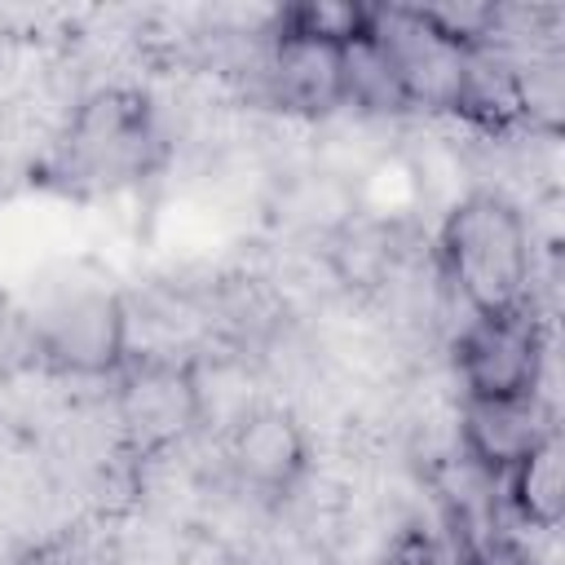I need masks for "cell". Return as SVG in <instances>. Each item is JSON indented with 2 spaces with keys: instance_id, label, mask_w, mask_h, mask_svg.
Instances as JSON below:
<instances>
[{
  "instance_id": "cell-1",
  "label": "cell",
  "mask_w": 565,
  "mask_h": 565,
  "mask_svg": "<svg viewBox=\"0 0 565 565\" xmlns=\"http://www.w3.org/2000/svg\"><path fill=\"white\" fill-rule=\"evenodd\" d=\"M437 256L441 282L468 305V313H508L525 305L530 234L508 199L490 190L459 199L441 221Z\"/></svg>"
},
{
  "instance_id": "cell-4",
  "label": "cell",
  "mask_w": 565,
  "mask_h": 565,
  "mask_svg": "<svg viewBox=\"0 0 565 565\" xmlns=\"http://www.w3.org/2000/svg\"><path fill=\"white\" fill-rule=\"evenodd\" d=\"M35 335L66 371H115L128 353V309L110 287H62L40 309Z\"/></svg>"
},
{
  "instance_id": "cell-8",
  "label": "cell",
  "mask_w": 565,
  "mask_h": 565,
  "mask_svg": "<svg viewBox=\"0 0 565 565\" xmlns=\"http://www.w3.org/2000/svg\"><path fill=\"white\" fill-rule=\"evenodd\" d=\"M230 463L243 486L282 494L309 468V441L300 424L278 406H252L230 424Z\"/></svg>"
},
{
  "instance_id": "cell-3",
  "label": "cell",
  "mask_w": 565,
  "mask_h": 565,
  "mask_svg": "<svg viewBox=\"0 0 565 565\" xmlns=\"http://www.w3.org/2000/svg\"><path fill=\"white\" fill-rule=\"evenodd\" d=\"M455 366L463 380V397H512L539 393L543 375V331L534 313H472L455 340Z\"/></svg>"
},
{
  "instance_id": "cell-12",
  "label": "cell",
  "mask_w": 565,
  "mask_h": 565,
  "mask_svg": "<svg viewBox=\"0 0 565 565\" xmlns=\"http://www.w3.org/2000/svg\"><path fill=\"white\" fill-rule=\"evenodd\" d=\"M349 194L340 181L331 177H305L296 181L287 194H282V221H291L296 230H309V234H327L335 238L353 216H349Z\"/></svg>"
},
{
  "instance_id": "cell-13",
  "label": "cell",
  "mask_w": 565,
  "mask_h": 565,
  "mask_svg": "<svg viewBox=\"0 0 565 565\" xmlns=\"http://www.w3.org/2000/svg\"><path fill=\"white\" fill-rule=\"evenodd\" d=\"M366 22H371L366 4H335V0H305V4H287L274 13V31L309 35L327 44H349L353 35L366 31Z\"/></svg>"
},
{
  "instance_id": "cell-9",
  "label": "cell",
  "mask_w": 565,
  "mask_h": 565,
  "mask_svg": "<svg viewBox=\"0 0 565 565\" xmlns=\"http://www.w3.org/2000/svg\"><path fill=\"white\" fill-rule=\"evenodd\" d=\"M340 49L309 35L274 31L269 57H265V84L282 110L296 115H327L340 106Z\"/></svg>"
},
{
  "instance_id": "cell-2",
  "label": "cell",
  "mask_w": 565,
  "mask_h": 565,
  "mask_svg": "<svg viewBox=\"0 0 565 565\" xmlns=\"http://www.w3.org/2000/svg\"><path fill=\"white\" fill-rule=\"evenodd\" d=\"M159 159V124L150 102L137 88H97L88 93L49 154V177L79 194L124 190L141 181Z\"/></svg>"
},
{
  "instance_id": "cell-6",
  "label": "cell",
  "mask_w": 565,
  "mask_h": 565,
  "mask_svg": "<svg viewBox=\"0 0 565 565\" xmlns=\"http://www.w3.org/2000/svg\"><path fill=\"white\" fill-rule=\"evenodd\" d=\"M199 384L190 362L141 358L119 384V424L137 450L172 446L190 424H199Z\"/></svg>"
},
{
  "instance_id": "cell-10",
  "label": "cell",
  "mask_w": 565,
  "mask_h": 565,
  "mask_svg": "<svg viewBox=\"0 0 565 565\" xmlns=\"http://www.w3.org/2000/svg\"><path fill=\"white\" fill-rule=\"evenodd\" d=\"M340 106H353L362 115H402V110H411L393 62L384 57L380 40L371 35V22H366L362 35H353L340 49Z\"/></svg>"
},
{
  "instance_id": "cell-14",
  "label": "cell",
  "mask_w": 565,
  "mask_h": 565,
  "mask_svg": "<svg viewBox=\"0 0 565 565\" xmlns=\"http://www.w3.org/2000/svg\"><path fill=\"white\" fill-rule=\"evenodd\" d=\"M380 565H446V561H441L437 543H433L424 530H402V534L388 543V552H384Z\"/></svg>"
},
{
  "instance_id": "cell-5",
  "label": "cell",
  "mask_w": 565,
  "mask_h": 565,
  "mask_svg": "<svg viewBox=\"0 0 565 565\" xmlns=\"http://www.w3.org/2000/svg\"><path fill=\"white\" fill-rule=\"evenodd\" d=\"M371 35L380 40L384 57L393 62L406 102L450 110L463 75V53L455 40H446L415 4H380L371 9Z\"/></svg>"
},
{
  "instance_id": "cell-11",
  "label": "cell",
  "mask_w": 565,
  "mask_h": 565,
  "mask_svg": "<svg viewBox=\"0 0 565 565\" xmlns=\"http://www.w3.org/2000/svg\"><path fill=\"white\" fill-rule=\"evenodd\" d=\"M508 481V494H512V508L539 525V530H552L561 521V508H565V459H561V437L552 433L547 441H539L512 472H503Z\"/></svg>"
},
{
  "instance_id": "cell-7",
  "label": "cell",
  "mask_w": 565,
  "mask_h": 565,
  "mask_svg": "<svg viewBox=\"0 0 565 565\" xmlns=\"http://www.w3.org/2000/svg\"><path fill=\"white\" fill-rule=\"evenodd\" d=\"M459 433L468 459L490 477H503L556 428L539 393H512V397H463Z\"/></svg>"
}]
</instances>
